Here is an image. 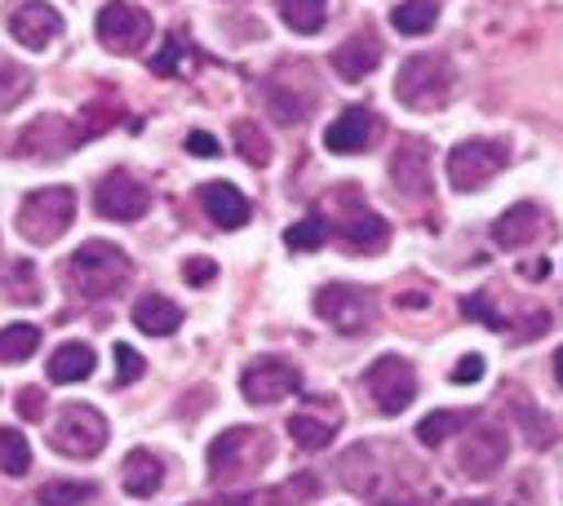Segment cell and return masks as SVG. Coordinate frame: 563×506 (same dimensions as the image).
<instances>
[{"label":"cell","instance_id":"d4e9b609","mask_svg":"<svg viewBox=\"0 0 563 506\" xmlns=\"http://www.w3.org/2000/svg\"><path fill=\"white\" fill-rule=\"evenodd\" d=\"M289 436H294V444H298V449H307V453L329 449V440L338 436V409H329L324 418H320V414H311V409L294 414V418H289Z\"/></svg>","mask_w":563,"mask_h":506},{"label":"cell","instance_id":"3957f363","mask_svg":"<svg viewBox=\"0 0 563 506\" xmlns=\"http://www.w3.org/2000/svg\"><path fill=\"white\" fill-rule=\"evenodd\" d=\"M76 222V191L71 187H41L19 205V231L32 244H54Z\"/></svg>","mask_w":563,"mask_h":506},{"label":"cell","instance_id":"ac0fdd59","mask_svg":"<svg viewBox=\"0 0 563 506\" xmlns=\"http://www.w3.org/2000/svg\"><path fill=\"white\" fill-rule=\"evenodd\" d=\"M200 205H205V213H209L218 227H227V231H235V227L249 222V200H244V191L231 187V183H205V187H200Z\"/></svg>","mask_w":563,"mask_h":506},{"label":"cell","instance_id":"6da1fadb","mask_svg":"<svg viewBox=\"0 0 563 506\" xmlns=\"http://www.w3.org/2000/svg\"><path fill=\"white\" fill-rule=\"evenodd\" d=\"M129 276H133L129 253L107 240H85L63 267V280L80 298H115L129 285Z\"/></svg>","mask_w":563,"mask_h":506},{"label":"cell","instance_id":"9c48e42d","mask_svg":"<svg viewBox=\"0 0 563 506\" xmlns=\"http://www.w3.org/2000/svg\"><path fill=\"white\" fill-rule=\"evenodd\" d=\"M364 387L377 400V409L395 418V414H404L417 400V373H412V364L404 355H382V360L368 364Z\"/></svg>","mask_w":563,"mask_h":506},{"label":"cell","instance_id":"5b68a950","mask_svg":"<svg viewBox=\"0 0 563 506\" xmlns=\"http://www.w3.org/2000/svg\"><path fill=\"white\" fill-rule=\"evenodd\" d=\"M107 418L93 405H67L49 431V444L63 458H98L107 449Z\"/></svg>","mask_w":563,"mask_h":506},{"label":"cell","instance_id":"484cf974","mask_svg":"<svg viewBox=\"0 0 563 506\" xmlns=\"http://www.w3.org/2000/svg\"><path fill=\"white\" fill-rule=\"evenodd\" d=\"M279 23L298 36H316L329 23V0H275Z\"/></svg>","mask_w":563,"mask_h":506},{"label":"cell","instance_id":"74e56055","mask_svg":"<svg viewBox=\"0 0 563 506\" xmlns=\"http://www.w3.org/2000/svg\"><path fill=\"white\" fill-rule=\"evenodd\" d=\"M462 316H471V320H484L488 329H506V316H501V311H493L484 294H471V298L462 302Z\"/></svg>","mask_w":563,"mask_h":506},{"label":"cell","instance_id":"8992f818","mask_svg":"<svg viewBox=\"0 0 563 506\" xmlns=\"http://www.w3.org/2000/svg\"><path fill=\"white\" fill-rule=\"evenodd\" d=\"M510 458V436L501 422H471L462 431V449H457V471L471 480H488L506 466Z\"/></svg>","mask_w":563,"mask_h":506},{"label":"cell","instance_id":"b9f144b4","mask_svg":"<svg viewBox=\"0 0 563 506\" xmlns=\"http://www.w3.org/2000/svg\"><path fill=\"white\" fill-rule=\"evenodd\" d=\"M178 63H183V41H178V36H169V45H165V54L152 63V72H156V76H174V72H178Z\"/></svg>","mask_w":563,"mask_h":506},{"label":"cell","instance_id":"4fadbf2b","mask_svg":"<svg viewBox=\"0 0 563 506\" xmlns=\"http://www.w3.org/2000/svg\"><path fill=\"white\" fill-rule=\"evenodd\" d=\"M93 205L102 218L111 222H137L147 209H152V191L137 183L129 169H111L98 187H93Z\"/></svg>","mask_w":563,"mask_h":506},{"label":"cell","instance_id":"7c38bea8","mask_svg":"<svg viewBox=\"0 0 563 506\" xmlns=\"http://www.w3.org/2000/svg\"><path fill=\"white\" fill-rule=\"evenodd\" d=\"M5 28L23 50L41 54L63 36V14L49 6V0H14L5 10Z\"/></svg>","mask_w":563,"mask_h":506},{"label":"cell","instance_id":"9a60e30c","mask_svg":"<svg viewBox=\"0 0 563 506\" xmlns=\"http://www.w3.org/2000/svg\"><path fill=\"white\" fill-rule=\"evenodd\" d=\"M390 183L404 200H421V196H431V147L404 134L390 152Z\"/></svg>","mask_w":563,"mask_h":506},{"label":"cell","instance_id":"8fae6325","mask_svg":"<svg viewBox=\"0 0 563 506\" xmlns=\"http://www.w3.org/2000/svg\"><path fill=\"white\" fill-rule=\"evenodd\" d=\"M271 458V440L266 431H253V427H231L222 431L213 444H209V475L213 480H227V475H240L244 466H257Z\"/></svg>","mask_w":563,"mask_h":506},{"label":"cell","instance_id":"f1b7e54d","mask_svg":"<svg viewBox=\"0 0 563 506\" xmlns=\"http://www.w3.org/2000/svg\"><path fill=\"white\" fill-rule=\"evenodd\" d=\"M435 19H440L435 0H404V6L390 14L395 32H404V36H427V32L435 28Z\"/></svg>","mask_w":563,"mask_h":506},{"label":"cell","instance_id":"d6986e66","mask_svg":"<svg viewBox=\"0 0 563 506\" xmlns=\"http://www.w3.org/2000/svg\"><path fill=\"white\" fill-rule=\"evenodd\" d=\"M541 235V209L537 205H510L497 222H493V244L497 249H523Z\"/></svg>","mask_w":563,"mask_h":506},{"label":"cell","instance_id":"4316f807","mask_svg":"<svg viewBox=\"0 0 563 506\" xmlns=\"http://www.w3.org/2000/svg\"><path fill=\"white\" fill-rule=\"evenodd\" d=\"M316 493V480L302 475L298 484L289 488H253V493H222L213 506H279V502H298V497H311Z\"/></svg>","mask_w":563,"mask_h":506},{"label":"cell","instance_id":"d6a6232c","mask_svg":"<svg viewBox=\"0 0 563 506\" xmlns=\"http://www.w3.org/2000/svg\"><path fill=\"white\" fill-rule=\"evenodd\" d=\"M98 488L93 484H80V480H49V484H41V493H36V502L41 506H80V502H89Z\"/></svg>","mask_w":563,"mask_h":506},{"label":"cell","instance_id":"7a4b0ae2","mask_svg":"<svg viewBox=\"0 0 563 506\" xmlns=\"http://www.w3.org/2000/svg\"><path fill=\"white\" fill-rule=\"evenodd\" d=\"M457 89V72L444 54H412L399 63L395 98L412 111H440Z\"/></svg>","mask_w":563,"mask_h":506},{"label":"cell","instance_id":"7bdbcfd3","mask_svg":"<svg viewBox=\"0 0 563 506\" xmlns=\"http://www.w3.org/2000/svg\"><path fill=\"white\" fill-rule=\"evenodd\" d=\"M187 152L200 156V161H209V156H218V139L205 134V130H196V134H187Z\"/></svg>","mask_w":563,"mask_h":506},{"label":"cell","instance_id":"60d3db41","mask_svg":"<svg viewBox=\"0 0 563 506\" xmlns=\"http://www.w3.org/2000/svg\"><path fill=\"white\" fill-rule=\"evenodd\" d=\"M183 276H187V285H209L218 276V263L213 258H187L183 263Z\"/></svg>","mask_w":563,"mask_h":506},{"label":"cell","instance_id":"30bf717a","mask_svg":"<svg viewBox=\"0 0 563 506\" xmlns=\"http://www.w3.org/2000/svg\"><path fill=\"white\" fill-rule=\"evenodd\" d=\"M98 41L111 50V54H137L147 41H152V14L129 6V0H107L98 10Z\"/></svg>","mask_w":563,"mask_h":506},{"label":"cell","instance_id":"277c9868","mask_svg":"<svg viewBox=\"0 0 563 506\" xmlns=\"http://www.w3.org/2000/svg\"><path fill=\"white\" fill-rule=\"evenodd\" d=\"M316 316L329 320L338 333L360 338V333L373 329V320H377V302H373V294L360 289V285H324V289L316 294Z\"/></svg>","mask_w":563,"mask_h":506},{"label":"cell","instance_id":"d590c367","mask_svg":"<svg viewBox=\"0 0 563 506\" xmlns=\"http://www.w3.org/2000/svg\"><path fill=\"white\" fill-rule=\"evenodd\" d=\"M515 405V414H519V422L528 427V440L537 444V449H550L554 444V422L541 414V409H532L528 400H510Z\"/></svg>","mask_w":563,"mask_h":506},{"label":"cell","instance_id":"7402d4cb","mask_svg":"<svg viewBox=\"0 0 563 506\" xmlns=\"http://www.w3.org/2000/svg\"><path fill=\"white\" fill-rule=\"evenodd\" d=\"M333 227H338V235H342L351 249H364V253L382 249V244H386V235H390V227H386L373 209H364V205L346 209V213H342V222H333Z\"/></svg>","mask_w":563,"mask_h":506},{"label":"cell","instance_id":"4dcf8cb0","mask_svg":"<svg viewBox=\"0 0 563 506\" xmlns=\"http://www.w3.org/2000/svg\"><path fill=\"white\" fill-rule=\"evenodd\" d=\"M235 152H240L244 165H253V169H266V165H271V139L257 130L253 120H240V124H235Z\"/></svg>","mask_w":563,"mask_h":506},{"label":"cell","instance_id":"cb8c5ba5","mask_svg":"<svg viewBox=\"0 0 563 506\" xmlns=\"http://www.w3.org/2000/svg\"><path fill=\"white\" fill-rule=\"evenodd\" d=\"M0 289H5L10 302L19 307H36L41 302V272L32 258H10L0 263Z\"/></svg>","mask_w":563,"mask_h":506},{"label":"cell","instance_id":"2e32d148","mask_svg":"<svg viewBox=\"0 0 563 506\" xmlns=\"http://www.w3.org/2000/svg\"><path fill=\"white\" fill-rule=\"evenodd\" d=\"M373 143V111L368 107H346L329 130H324V147L333 156H355Z\"/></svg>","mask_w":563,"mask_h":506},{"label":"cell","instance_id":"603a6c76","mask_svg":"<svg viewBox=\"0 0 563 506\" xmlns=\"http://www.w3.org/2000/svg\"><path fill=\"white\" fill-rule=\"evenodd\" d=\"M98 355L89 342H63L54 355H49V383L58 387H71V383H85V377L93 373Z\"/></svg>","mask_w":563,"mask_h":506},{"label":"cell","instance_id":"f546056e","mask_svg":"<svg viewBox=\"0 0 563 506\" xmlns=\"http://www.w3.org/2000/svg\"><path fill=\"white\" fill-rule=\"evenodd\" d=\"M36 346H41V329L36 324L0 329V364H23L27 355H36Z\"/></svg>","mask_w":563,"mask_h":506},{"label":"cell","instance_id":"8d00e7d4","mask_svg":"<svg viewBox=\"0 0 563 506\" xmlns=\"http://www.w3.org/2000/svg\"><path fill=\"white\" fill-rule=\"evenodd\" d=\"M143 369H147V360H143V355H137L129 342H115V387L137 383V377H143Z\"/></svg>","mask_w":563,"mask_h":506},{"label":"cell","instance_id":"ee69618b","mask_svg":"<svg viewBox=\"0 0 563 506\" xmlns=\"http://www.w3.org/2000/svg\"><path fill=\"white\" fill-rule=\"evenodd\" d=\"M377 506H427V502H421L417 493H390V497H382Z\"/></svg>","mask_w":563,"mask_h":506},{"label":"cell","instance_id":"836d02e7","mask_svg":"<svg viewBox=\"0 0 563 506\" xmlns=\"http://www.w3.org/2000/svg\"><path fill=\"white\" fill-rule=\"evenodd\" d=\"M27 94H32V72L19 63H0V111L19 107Z\"/></svg>","mask_w":563,"mask_h":506},{"label":"cell","instance_id":"52a82bcc","mask_svg":"<svg viewBox=\"0 0 563 506\" xmlns=\"http://www.w3.org/2000/svg\"><path fill=\"white\" fill-rule=\"evenodd\" d=\"M298 387H302L298 364L279 360V355H257L240 373V392H244L249 405H279V400H289Z\"/></svg>","mask_w":563,"mask_h":506},{"label":"cell","instance_id":"e575fe53","mask_svg":"<svg viewBox=\"0 0 563 506\" xmlns=\"http://www.w3.org/2000/svg\"><path fill=\"white\" fill-rule=\"evenodd\" d=\"M324 240H329V222L316 218V213L302 218V222H294V227L285 231V244H289V249H302V253H307V249H320Z\"/></svg>","mask_w":563,"mask_h":506},{"label":"cell","instance_id":"ffe728a7","mask_svg":"<svg viewBox=\"0 0 563 506\" xmlns=\"http://www.w3.org/2000/svg\"><path fill=\"white\" fill-rule=\"evenodd\" d=\"M120 484H124L129 497H152L165 484V462L152 449H133L124 458V466H120Z\"/></svg>","mask_w":563,"mask_h":506},{"label":"cell","instance_id":"bcb514c9","mask_svg":"<svg viewBox=\"0 0 563 506\" xmlns=\"http://www.w3.org/2000/svg\"><path fill=\"white\" fill-rule=\"evenodd\" d=\"M554 383H559V387H563V346H559V351H554Z\"/></svg>","mask_w":563,"mask_h":506},{"label":"cell","instance_id":"f6af8a7d","mask_svg":"<svg viewBox=\"0 0 563 506\" xmlns=\"http://www.w3.org/2000/svg\"><path fill=\"white\" fill-rule=\"evenodd\" d=\"M523 276H528V280H541V276H545V263H523Z\"/></svg>","mask_w":563,"mask_h":506},{"label":"cell","instance_id":"1f68e13d","mask_svg":"<svg viewBox=\"0 0 563 506\" xmlns=\"http://www.w3.org/2000/svg\"><path fill=\"white\" fill-rule=\"evenodd\" d=\"M0 471L14 475V480L32 471V449H27V440H23L19 431H10V427H0Z\"/></svg>","mask_w":563,"mask_h":506},{"label":"cell","instance_id":"e0dca14e","mask_svg":"<svg viewBox=\"0 0 563 506\" xmlns=\"http://www.w3.org/2000/svg\"><path fill=\"white\" fill-rule=\"evenodd\" d=\"M377 63H382V45L373 32H355L333 50V72L342 80H364L368 72H377Z\"/></svg>","mask_w":563,"mask_h":506},{"label":"cell","instance_id":"ba28073f","mask_svg":"<svg viewBox=\"0 0 563 506\" xmlns=\"http://www.w3.org/2000/svg\"><path fill=\"white\" fill-rule=\"evenodd\" d=\"M506 147L493 139H466L449 152V183L457 191H479L484 183H493L506 169Z\"/></svg>","mask_w":563,"mask_h":506},{"label":"cell","instance_id":"ab89813d","mask_svg":"<svg viewBox=\"0 0 563 506\" xmlns=\"http://www.w3.org/2000/svg\"><path fill=\"white\" fill-rule=\"evenodd\" d=\"M19 414H23L27 422H41V418H45V392H41V387H23V392H19Z\"/></svg>","mask_w":563,"mask_h":506},{"label":"cell","instance_id":"44dd1931","mask_svg":"<svg viewBox=\"0 0 563 506\" xmlns=\"http://www.w3.org/2000/svg\"><path fill=\"white\" fill-rule=\"evenodd\" d=\"M133 324L143 333H152V338H169V333L183 329V307L165 294H143L133 302Z\"/></svg>","mask_w":563,"mask_h":506},{"label":"cell","instance_id":"83f0119b","mask_svg":"<svg viewBox=\"0 0 563 506\" xmlns=\"http://www.w3.org/2000/svg\"><path fill=\"white\" fill-rule=\"evenodd\" d=\"M471 422H475L471 409H440V414H427V418L417 422V440L427 444V449H435V444H444L449 436H462Z\"/></svg>","mask_w":563,"mask_h":506},{"label":"cell","instance_id":"7dc6e473","mask_svg":"<svg viewBox=\"0 0 563 506\" xmlns=\"http://www.w3.org/2000/svg\"><path fill=\"white\" fill-rule=\"evenodd\" d=\"M453 506H497V502H488V497H471V502H453Z\"/></svg>","mask_w":563,"mask_h":506},{"label":"cell","instance_id":"f35d334b","mask_svg":"<svg viewBox=\"0 0 563 506\" xmlns=\"http://www.w3.org/2000/svg\"><path fill=\"white\" fill-rule=\"evenodd\" d=\"M449 377H453L457 387H471V383H479V377H484V355H462V360H457V369H453Z\"/></svg>","mask_w":563,"mask_h":506},{"label":"cell","instance_id":"5bb4252c","mask_svg":"<svg viewBox=\"0 0 563 506\" xmlns=\"http://www.w3.org/2000/svg\"><path fill=\"white\" fill-rule=\"evenodd\" d=\"M76 143H80V130L67 116H41V120H32L27 130L19 134L14 152L23 161H63V156L76 152Z\"/></svg>","mask_w":563,"mask_h":506}]
</instances>
